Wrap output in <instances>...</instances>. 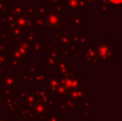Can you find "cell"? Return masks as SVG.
I'll use <instances>...</instances> for the list:
<instances>
[{
	"instance_id": "6da1fadb",
	"label": "cell",
	"mask_w": 122,
	"mask_h": 121,
	"mask_svg": "<svg viewBox=\"0 0 122 121\" xmlns=\"http://www.w3.org/2000/svg\"><path fill=\"white\" fill-rule=\"evenodd\" d=\"M110 2H114V3H120L121 0H109Z\"/></svg>"
}]
</instances>
